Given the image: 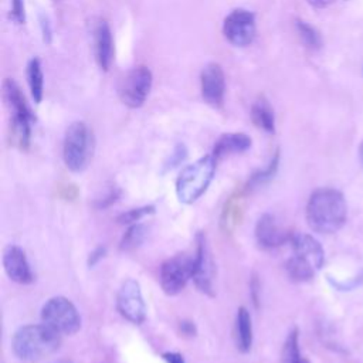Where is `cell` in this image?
Returning <instances> with one entry per match:
<instances>
[{
    "instance_id": "6da1fadb",
    "label": "cell",
    "mask_w": 363,
    "mask_h": 363,
    "mask_svg": "<svg viewBox=\"0 0 363 363\" xmlns=\"http://www.w3.org/2000/svg\"><path fill=\"white\" fill-rule=\"evenodd\" d=\"M306 221L311 230L319 234L339 231L347 218V206L343 194L332 187L316 189L306 203Z\"/></svg>"
},
{
    "instance_id": "7a4b0ae2",
    "label": "cell",
    "mask_w": 363,
    "mask_h": 363,
    "mask_svg": "<svg viewBox=\"0 0 363 363\" xmlns=\"http://www.w3.org/2000/svg\"><path fill=\"white\" fill-rule=\"evenodd\" d=\"M60 333L47 326L41 325H26L16 330L11 347L17 357L21 360H40L45 356L52 354L60 347Z\"/></svg>"
},
{
    "instance_id": "3957f363",
    "label": "cell",
    "mask_w": 363,
    "mask_h": 363,
    "mask_svg": "<svg viewBox=\"0 0 363 363\" xmlns=\"http://www.w3.org/2000/svg\"><path fill=\"white\" fill-rule=\"evenodd\" d=\"M216 166L217 160L213 155H206L194 163L187 164L176 180V194L179 201L191 204L200 199L214 177Z\"/></svg>"
},
{
    "instance_id": "277c9868",
    "label": "cell",
    "mask_w": 363,
    "mask_h": 363,
    "mask_svg": "<svg viewBox=\"0 0 363 363\" xmlns=\"http://www.w3.org/2000/svg\"><path fill=\"white\" fill-rule=\"evenodd\" d=\"M95 147L94 133L85 122H74L68 126L62 142V159L65 166L79 173L85 170L92 160Z\"/></svg>"
},
{
    "instance_id": "5b68a950",
    "label": "cell",
    "mask_w": 363,
    "mask_h": 363,
    "mask_svg": "<svg viewBox=\"0 0 363 363\" xmlns=\"http://www.w3.org/2000/svg\"><path fill=\"white\" fill-rule=\"evenodd\" d=\"M41 320L60 335H74L81 328V316L65 296L50 298L41 308Z\"/></svg>"
},
{
    "instance_id": "8992f818",
    "label": "cell",
    "mask_w": 363,
    "mask_h": 363,
    "mask_svg": "<svg viewBox=\"0 0 363 363\" xmlns=\"http://www.w3.org/2000/svg\"><path fill=\"white\" fill-rule=\"evenodd\" d=\"M153 75L152 71L145 67L139 65L132 68L126 72V75L121 79L118 86V95L123 105L128 108H140L146 98L149 96V92L152 89Z\"/></svg>"
},
{
    "instance_id": "52a82bcc",
    "label": "cell",
    "mask_w": 363,
    "mask_h": 363,
    "mask_svg": "<svg viewBox=\"0 0 363 363\" xmlns=\"http://www.w3.org/2000/svg\"><path fill=\"white\" fill-rule=\"evenodd\" d=\"M194 257L177 254L166 259L160 267L159 281L166 295H177L184 289L187 282L193 279Z\"/></svg>"
},
{
    "instance_id": "ba28073f",
    "label": "cell",
    "mask_w": 363,
    "mask_h": 363,
    "mask_svg": "<svg viewBox=\"0 0 363 363\" xmlns=\"http://www.w3.org/2000/svg\"><path fill=\"white\" fill-rule=\"evenodd\" d=\"M255 16L245 9L233 10L223 21V34L235 47L250 45L255 38Z\"/></svg>"
},
{
    "instance_id": "9c48e42d",
    "label": "cell",
    "mask_w": 363,
    "mask_h": 363,
    "mask_svg": "<svg viewBox=\"0 0 363 363\" xmlns=\"http://www.w3.org/2000/svg\"><path fill=\"white\" fill-rule=\"evenodd\" d=\"M116 308L126 320L136 325L145 322L146 303L138 281L129 278L121 285L116 296Z\"/></svg>"
},
{
    "instance_id": "30bf717a",
    "label": "cell",
    "mask_w": 363,
    "mask_h": 363,
    "mask_svg": "<svg viewBox=\"0 0 363 363\" xmlns=\"http://www.w3.org/2000/svg\"><path fill=\"white\" fill-rule=\"evenodd\" d=\"M193 281L197 289L206 295H213V282H214V262L203 233L197 234V248L194 255V269Z\"/></svg>"
},
{
    "instance_id": "8fae6325",
    "label": "cell",
    "mask_w": 363,
    "mask_h": 363,
    "mask_svg": "<svg viewBox=\"0 0 363 363\" xmlns=\"http://www.w3.org/2000/svg\"><path fill=\"white\" fill-rule=\"evenodd\" d=\"M200 91L203 99L214 106L220 108L224 102L225 94V75L220 64H207L200 74Z\"/></svg>"
},
{
    "instance_id": "7c38bea8",
    "label": "cell",
    "mask_w": 363,
    "mask_h": 363,
    "mask_svg": "<svg viewBox=\"0 0 363 363\" xmlns=\"http://www.w3.org/2000/svg\"><path fill=\"white\" fill-rule=\"evenodd\" d=\"M3 268L7 277L21 285L31 284L34 274L26 257V252L17 245H9L3 251Z\"/></svg>"
},
{
    "instance_id": "4fadbf2b",
    "label": "cell",
    "mask_w": 363,
    "mask_h": 363,
    "mask_svg": "<svg viewBox=\"0 0 363 363\" xmlns=\"http://www.w3.org/2000/svg\"><path fill=\"white\" fill-rule=\"evenodd\" d=\"M292 234H288L279 227L275 217L271 214H264L258 218L255 224V240L261 248L272 250L291 240Z\"/></svg>"
},
{
    "instance_id": "5bb4252c",
    "label": "cell",
    "mask_w": 363,
    "mask_h": 363,
    "mask_svg": "<svg viewBox=\"0 0 363 363\" xmlns=\"http://www.w3.org/2000/svg\"><path fill=\"white\" fill-rule=\"evenodd\" d=\"M289 242L292 245L294 255L305 259L316 271L322 268L325 262V251L315 237L305 233H296L291 235Z\"/></svg>"
},
{
    "instance_id": "9a60e30c",
    "label": "cell",
    "mask_w": 363,
    "mask_h": 363,
    "mask_svg": "<svg viewBox=\"0 0 363 363\" xmlns=\"http://www.w3.org/2000/svg\"><path fill=\"white\" fill-rule=\"evenodd\" d=\"M95 58L102 71H108L113 61V38L109 24L105 20H99L94 30Z\"/></svg>"
},
{
    "instance_id": "2e32d148",
    "label": "cell",
    "mask_w": 363,
    "mask_h": 363,
    "mask_svg": "<svg viewBox=\"0 0 363 363\" xmlns=\"http://www.w3.org/2000/svg\"><path fill=\"white\" fill-rule=\"evenodd\" d=\"M251 138L241 132H231L221 135L213 147V156L218 162L230 155H237L248 150L251 147Z\"/></svg>"
},
{
    "instance_id": "e0dca14e",
    "label": "cell",
    "mask_w": 363,
    "mask_h": 363,
    "mask_svg": "<svg viewBox=\"0 0 363 363\" xmlns=\"http://www.w3.org/2000/svg\"><path fill=\"white\" fill-rule=\"evenodd\" d=\"M235 343L241 353L250 352L252 346L251 315L244 306H240L235 315Z\"/></svg>"
},
{
    "instance_id": "ac0fdd59",
    "label": "cell",
    "mask_w": 363,
    "mask_h": 363,
    "mask_svg": "<svg viewBox=\"0 0 363 363\" xmlns=\"http://www.w3.org/2000/svg\"><path fill=\"white\" fill-rule=\"evenodd\" d=\"M3 89H4V96H6V101L7 104L10 105L11 108V112H13V116H20V118H31L34 119L28 105L26 104V99L18 88V85L7 78L3 84Z\"/></svg>"
},
{
    "instance_id": "d6986e66",
    "label": "cell",
    "mask_w": 363,
    "mask_h": 363,
    "mask_svg": "<svg viewBox=\"0 0 363 363\" xmlns=\"http://www.w3.org/2000/svg\"><path fill=\"white\" fill-rule=\"evenodd\" d=\"M251 119L254 125L268 133L275 132V116L274 111L269 105V102L264 98L259 96L251 106Z\"/></svg>"
},
{
    "instance_id": "ffe728a7",
    "label": "cell",
    "mask_w": 363,
    "mask_h": 363,
    "mask_svg": "<svg viewBox=\"0 0 363 363\" xmlns=\"http://www.w3.org/2000/svg\"><path fill=\"white\" fill-rule=\"evenodd\" d=\"M27 82L30 88L31 98L35 104H40L44 94V77L41 69V62L38 58H31L27 64Z\"/></svg>"
},
{
    "instance_id": "44dd1931",
    "label": "cell",
    "mask_w": 363,
    "mask_h": 363,
    "mask_svg": "<svg viewBox=\"0 0 363 363\" xmlns=\"http://www.w3.org/2000/svg\"><path fill=\"white\" fill-rule=\"evenodd\" d=\"M285 268H286V272L289 275V278L292 281H296V282H306V281H311L316 272V269L308 264L305 259L296 257L292 254V257L286 261L285 264Z\"/></svg>"
},
{
    "instance_id": "7402d4cb",
    "label": "cell",
    "mask_w": 363,
    "mask_h": 363,
    "mask_svg": "<svg viewBox=\"0 0 363 363\" xmlns=\"http://www.w3.org/2000/svg\"><path fill=\"white\" fill-rule=\"evenodd\" d=\"M147 235V228L145 224L140 223H135L132 224L128 231L123 234L122 240H121V245L119 248L122 251H132L135 248H138L146 238Z\"/></svg>"
},
{
    "instance_id": "603a6c76",
    "label": "cell",
    "mask_w": 363,
    "mask_h": 363,
    "mask_svg": "<svg viewBox=\"0 0 363 363\" xmlns=\"http://www.w3.org/2000/svg\"><path fill=\"white\" fill-rule=\"evenodd\" d=\"M295 26H296V31H298L302 43L308 48L319 50L322 47L320 34L318 33V30L315 27H312L311 24H308L306 21H302V20H296Z\"/></svg>"
},
{
    "instance_id": "cb8c5ba5",
    "label": "cell",
    "mask_w": 363,
    "mask_h": 363,
    "mask_svg": "<svg viewBox=\"0 0 363 363\" xmlns=\"http://www.w3.org/2000/svg\"><path fill=\"white\" fill-rule=\"evenodd\" d=\"M301 352H299V339H298V329H294L289 332L284 347L281 353L282 363H298L301 360Z\"/></svg>"
},
{
    "instance_id": "d4e9b609",
    "label": "cell",
    "mask_w": 363,
    "mask_h": 363,
    "mask_svg": "<svg viewBox=\"0 0 363 363\" xmlns=\"http://www.w3.org/2000/svg\"><path fill=\"white\" fill-rule=\"evenodd\" d=\"M278 159H279V155H278V152H277L275 156L272 157V160L269 162V164H268L264 170H259V172H257V173L252 174V177H251L250 182H248V187H247V189H252V187L259 186V184L268 182L269 179H272L274 174H275V172H277V167H278Z\"/></svg>"
},
{
    "instance_id": "484cf974",
    "label": "cell",
    "mask_w": 363,
    "mask_h": 363,
    "mask_svg": "<svg viewBox=\"0 0 363 363\" xmlns=\"http://www.w3.org/2000/svg\"><path fill=\"white\" fill-rule=\"evenodd\" d=\"M152 213H155V207L153 206H143V207L132 208V210H128V211L119 214L116 221L119 224H135V223H138L139 220H142L143 217H146V216H149Z\"/></svg>"
},
{
    "instance_id": "4316f807",
    "label": "cell",
    "mask_w": 363,
    "mask_h": 363,
    "mask_svg": "<svg viewBox=\"0 0 363 363\" xmlns=\"http://www.w3.org/2000/svg\"><path fill=\"white\" fill-rule=\"evenodd\" d=\"M11 18L18 24L24 23L26 17H24V3H23V0H11Z\"/></svg>"
},
{
    "instance_id": "83f0119b",
    "label": "cell",
    "mask_w": 363,
    "mask_h": 363,
    "mask_svg": "<svg viewBox=\"0 0 363 363\" xmlns=\"http://www.w3.org/2000/svg\"><path fill=\"white\" fill-rule=\"evenodd\" d=\"M184 156H186V150H184V147L183 146H179L177 147V150L174 152V155H173V159L169 162V164H167V169L170 167H174V166H177L183 159H184Z\"/></svg>"
},
{
    "instance_id": "f1b7e54d",
    "label": "cell",
    "mask_w": 363,
    "mask_h": 363,
    "mask_svg": "<svg viewBox=\"0 0 363 363\" xmlns=\"http://www.w3.org/2000/svg\"><path fill=\"white\" fill-rule=\"evenodd\" d=\"M162 357L166 363H186L183 356L177 352H166V353H163Z\"/></svg>"
},
{
    "instance_id": "f546056e",
    "label": "cell",
    "mask_w": 363,
    "mask_h": 363,
    "mask_svg": "<svg viewBox=\"0 0 363 363\" xmlns=\"http://www.w3.org/2000/svg\"><path fill=\"white\" fill-rule=\"evenodd\" d=\"M104 254H105V248H104V247H98L92 254H89V261H88V264H89V265L96 264V262L104 257Z\"/></svg>"
},
{
    "instance_id": "4dcf8cb0",
    "label": "cell",
    "mask_w": 363,
    "mask_h": 363,
    "mask_svg": "<svg viewBox=\"0 0 363 363\" xmlns=\"http://www.w3.org/2000/svg\"><path fill=\"white\" fill-rule=\"evenodd\" d=\"M180 329H182V333H184L187 336H194V333H196V328L191 322H182Z\"/></svg>"
},
{
    "instance_id": "1f68e13d",
    "label": "cell",
    "mask_w": 363,
    "mask_h": 363,
    "mask_svg": "<svg viewBox=\"0 0 363 363\" xmlns=\"http://www.w3.org/2000/svg\"><path fill=\"white\" fill-rule=\"evenodd\" d=\"M332 0H308V3L316 9H322L326 7Z\"/></svg>"
},
{
    "instance_id": "d6a6232c",
    "label": "cell",
    "mask_w": 363,
    "mask_h": 363,
    "mask_svg": "<svg viewBox=\"0 0 363 363\" xmlns=\"http://www.w3.org/2000/svg\"><path fill=\"white\" fill-rule=\"evenodd\" d=\"M359 159H360V163L363 166V140H362V143L359 146Z\"/></svg>"
},
{
    "instance_id": "836d02e7",
    "label": "cell",
    "mask_w": 363,
    "mask_h": 363,
    "mask_svg": "<svg viewBox=\"0 0 363 363\" xmlns=\"http://www.w3.org/2000/svg\"><path fill=\"white\" fill-rule=\"evenodd\" d=\"M298 363H309V362H308V360H305V359H301Z\"/></svg>"
}]
</instances>
